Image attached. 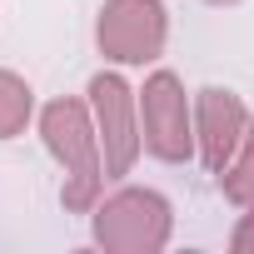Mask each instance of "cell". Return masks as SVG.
Returning <instances> with one entry per match:
<instances>
[{"label":"cell","mask_w":254,"mask_h":254,"mask_svg":"<svg viewBox=\"0 0 254 254\" xmlns=\"http://www.w3.org/2000/svg\"><path fill=\"white\" fill-rule=\"evenodd\" d=\"M40 135L50 145V155L60 160L65 170V185H60V199L70 214H85L95 209L100 190H105V150H100V130H95V120L80 100H50L40 110Z\"/></svg>","instance_id":"1"},{"label":"cell","mask_w":254,"mask_h":254,"mask_svg":"<svg viewBox=\"0 0 254 254\" xmlns=\"http://www.w3.org/2000/svg\"><path fill=\"white\" fill-rule=\"evenodd\" d=\"M175 214L160 190H120L95 209V244L110 254H160Z\"/></svg>","instance_id":"2"},{"label":"cell","mask_w":254,"mask_h":254,"mask_svg":"<svg viewBox=\"0 0 254 254\" xmlns=\"http://www.w3.org/2000/svg\"><path fill=\"white\" fill-rule=\"evenodd\" d=\"M140 130H145V150L165 165H180L190 160L199 145H194V110H190V95L180 85L175 70H155L140 90Z\"/></svg>","instance_id":"3"},{"label":"cell","mask_w":254,"mask_h":254,"mask_svg":"<svg viewBox=\"0 0 254 254\" xmlns=\"http://www.w3.org/2000/svg\"><path fill=\"white\" fill-rule=\"evenodd\" d=\"M170 35V15L160 0H105L100 20H95V40L100 55L115 65H145L165 50Z\"/></svg>","instance_id":"4"},{"label":"cell","mask_w":254,"mask_h":254,"mask_svg":"<svg viewBox=\"0 0 254 254\" xmlns=\"http://www.w3.org/2000/svg\"><path fill=\"white\" fill-rule=\"evenodd\" d=\"M90 110H95V130H100V150H105V175L125 180L130 165L140 160V145H145L135 90L120 75H95L90 80Z\"/></svg>","instance_id":"5"},{"label":"cell","mask_w":254,"mask_h":254,"mask_svg":"<svg viewBox=\"0 0 254 254\" xmlns=\"http://www.w3.org/2000/svg\"><path fill=\"white\" fill-rule=\"evenodd\" d=\"M244 130H249V110L234 90L209 85V90L194 95V145H199V160H204L209 175H219L234 160Z\"/></svg>","instance_id":"6"},{"label":"cell","mask_w":254,"mask_h":254,"mask_svg":"<svg viewBox=\"0 0 254 254\" xmlns=\"http://www.w3.org/2000/svg\"><path fill=\"white\" fill-rule=\"evenodd\" d=\"M219 190H224V199H234L239 209H254V115H249V130H244L234 160L219 170Z\"/></svg>","instance_id":"7"},{"label":"cell","mask_w":254,"mask_h":254,"mask_svg":"<svg viewBox=\"0 0 254 254\" xmlns=\"http://www.w3.org/2000/svg\"><path fill=\"white\" fill-rule=\"evenodd\" d=\"M30 110H35L30 85H25L15 70H0V140L20 135L25 125H30Z\"/></svg>","instance_id":"8"},{"label":"cell","mask_w":254,"mask_h":254,"mask_svg":"<svg viewBox=\"0 0 254 254\" xmlns=\"http://www.w3.org/2000/svg\"><path fill=\"white\" fill-rule=\"evenodd\" d=\"M229 244H234L239 254H249V249H254V209L239 219V229H234V239H229Z\"/></svg>","instance_id":"9"},{"label":"cell","mask_w":254,"mask_h":254,"mask_svg":"<svg viewBox=\"0 0 254 254\" xmlns=\"http://www.w3.org/2000/svg\"><path fill=\"white\" fill-rule=\"evenodd\" d=\"M209 5H234V0H209Z\"/></svg>","instance_id":"10"}]
</instances>
